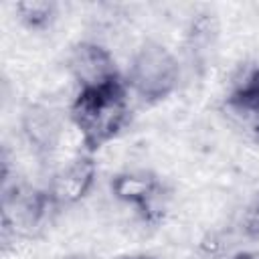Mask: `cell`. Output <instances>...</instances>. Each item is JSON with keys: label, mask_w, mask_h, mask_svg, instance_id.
<instances>
[{"label": "cell", "mask_w": 259, "mask_h": 259, "mask_svg": "<svg viewBox=\"0 0 259 259\" xmlns=\"http://www.w3.org/2000/svg\"><path fill=\"white\" fill-rule=\"evenodd\" d=\"M20 132L32 156L38 162H47L55 156L61 144V136H63L61 115L42 101L28 103L20 115Z\"/></svg>", "instance_id": "cell-5"}, {"label": "cell", "mask_w": 259, "mask_h": 259, "mask_svg": "<svg viewBox=\"0 0 259 259\" xmlns=\"http://www.w3.org/2000/svg\"><path fill=\"white\" fill-rule=\"evenodd\" d=\"M229 105L245 115H259V67L253 69L229 95Z\"/></svg>", "instance_id": "cell-9"}, {"label": "cell", "mask_w": 259, "mask_h": 259, "mask_svg": "<svg viewBox=\"0 0 259 259\" xmlns=\"http://www.w3.org/2000/svg\"><path fill=\"white\" fill-rule=\"evenodd\" d=\"M14 12L22 26L30 30H45L57 18V4L49 0H26L16 2Z\"/></svg>", "instance_id": "cell-8"}, {"label": "cell", "mask_w": 259, "mask_h": 259, "mask_svg": "<svg viewBox=\"0 0 259 259\" xmlns=\"http://www.w3.org/2000/svg\"><path fill=\"white\" fill-rule=\"evenodd\" d=\"M231 259H259V249H247V251H239V253H235Z\"/></svg>", "instance_id": "cell-11"}, {"label": "cell", "mask_w": 259, "mask_h": 259, "mask_svg": "<svg viewBox=\"0 0 259 259\" xmlns=\"http://www.w3.org/2000/svg\"><path fill=\"white\" fill-rule=\"evenodd\" d=\"M69 71L77 83V91L101 89L123 81L109 49L93 40H81L71 49Z\"/></svg>", "instance_id": "cell-4"}, {"label": "cell", "mask_w": 259, "mask_h": 259, "mask_svg": "<svg viewBox=\"0 0 259 259\" xmlns=\"http://www.w3.org/2000/svg\"><path fill=\"white\" fill-rule=\"evenodd\" d=\"M121 259H160L156 255H150V253H134V255H125Z\"/></svg>", "instance_id": "cell-12"}, {"label": "cell", "mask_w": 259, "mask_h": 259, "mask_svg": "<svg viewBox=\"0 0 259 259\" xmlns=\"http://www.w3.org/2000/svg\"><path fill=\"white\" fill-rule=\"evenodd\" d=\"M69 115L81 136L83 152H99L113 138L119 136L130 119L127 83L119 81L101 89L77 91Z\"/></svg>", "instance_id": "cell-1"}, {"label": "cell", "mask_w": 259, "mask_h": 259, "mask_svg": "<svg viewBox=\"0 0 259 259\" xmlns=\"http://www.w3.org/2000/svg\"><path fill=\"white\" fill-rule=\"evenodd\" d=\"M178 81L180 65L166 45L148 38L132 55L125 83L144 103L164 101L176 91Z\"/></svg>", "instance_id": "cell-2"}, {"label": "cell", "mask_w": 259, "mask_h": 259, "mask_svg": "<svg viewBox=\"0 0 259 259\" xmlns=\"http://www.w3.org/2000/svg\"><path fill=\"white\" fill-rule=\"evenodd\" d=\"M217 32H219L217 20L208 12L198 14L190 22L188 32H186V47H188V55L192 61H202L208 55L210 47L214 45Z\"/></svg>", "instance_id": "cell-7"}, {"label": "cell", "mask_w": 259, "mask_h": 259, "mask_svg": "<svg viewBox=\"0 0 259 259\" xmlns=\"http://www.w3.org/2000/svg\"><path fill=\"white\" fill-rule=\"evenodd\" d=\"M65 259H89V257H85V255H69Z\"/></svg>", "instance_id": "cell-13"}, {"label": "cell", "mask_w": 259, "mask_h": 259, "mask_svg": "<svg viewBox=\"0 0 259 259\" xmlns=\"http://www.w3.org/2000/svg\"><path fill=\"white\" fill-rule=\"evenodd\" d=\"M241 231L247 239L259 241V192L249 200L241 217Z\"/></svg>", "instance_id": "cell-10"}, {"label": "cell", "mask_w": 259, "mask_h": 259, "mask_svg": "<svg viewBox=\"0 0 259 259\" xmlns=\"http://www.w3.org/2000/svg\"><path fill=\"white\" fill-rule=\"evenodd\" d=\"M97 178L95 154L81 152L67 166H63L47 186L49 198L57 210L79 204L93 188Z\"/></svg>", "instance_id": "cell-6"}, {"label": "cell", "mask_w": 259, "mask_h": 259, "mask_svg": "<svg viewBox=\"0 0 259 259\" xmlns=\"http://www.w3.org/2000/svg\"><path fill=\"white\" fill-rule=\"evenodd\" d=\"M109 190L115 200L134 206L144 221L154 223L162 217L160 204L164 196V184L154 172L150 170L117 172L109 182Z\"/></svg>", "instance_id": "cell-3"}]
</instances>
